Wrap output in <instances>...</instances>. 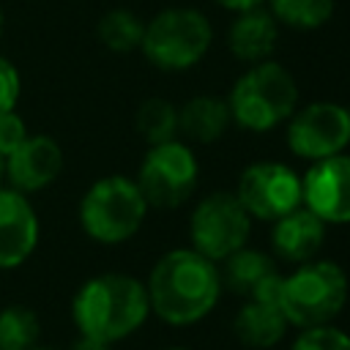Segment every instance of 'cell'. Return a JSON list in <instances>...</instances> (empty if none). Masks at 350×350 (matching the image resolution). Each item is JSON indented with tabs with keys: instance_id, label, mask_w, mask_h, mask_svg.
<instances>
[{
	"instance_id": "obj_1",
	"label": "cell",
	"mask_w": 350,
	"mask_h": 350,
	"mask_svg": "<svg viewBox=\"0 0 350 350\" xmlns=\"http://www.w3.org/2000/svg\"><path fill=\"white\" fill-rule=\"evenodd\" d=\"M150 312L175 328L200 323L221 295V276L213 260L194 249H172L150 268L145 282Z\"/></svg>"
},
{
	"instance_id": "obj_2",
	"label": "cell",
	"mask_w": 350,
	"mask_h": 350,
	"mask_svg": "<svg viewBox=\"0 0 350 350\" xmlns=\"http://www.w3.org/2000/svg\"><path fill=\"white\" fill-rule=\"evenodd\" d=\"M150 314L148 290L129 273H98L88 279L74 301L71 317L79 336L115 345L131 336Z\"/></svg>"
},
{
	"instance_id": "obj_3",
	"label": "cell",
	"mask_w": 350,
	"mask_h": 350,
	"mask_svg": "<svg viewBox=\"0 0 350 350\" xmlns=\"http://www.w3.org/2000/svg\"><path fill=\"white\" fill-rule=\"evenodd\" d=\"M298 104V85L293 74L273 60L246 68L227 98L230 118L246 131H268L287 120Z\"/></svg>"
},
{
	"instance_id": "obj_4",
	"label": "cell",
	"mask_w": 350,
	"mask_h": 350,
	"mask_svg": "<svg viewBox=\"0 0 350 350\" xmlns=\"http://www.w3.org/2000/svg\"><path fill=\"white\" fill-rule=\"evenodd\" d=\"M347 304V276L334 260L301 262L282 279L279 306L290 325L314 328L328 325Z\"/></svg>"
},
{
	"instance_id": "obj_5",
	"label": "cell",
	"mask_w": 350,
	"mask_h": 350,
	"mask_svg": "<svg viewBox=\"0 0 350 350\" xmlns=\"http://www.w3.org/2000/svg\"><path fill=\"white\" fill-rule=\"evenodd\" d=\"M148 202L126 175L98 178L79 200V224L98 243H123L145 221Z\"/></svg>"
},
{
	"instance_id": "obj_6",
	"label": "cell",
	"mask_w": 350,
	"mask_h": 350,
	"mask_svg": "<svg viewBox=\"0 0 350 350\" xmlns=\"http://www.w3.org/2000/svg\"><path fill=\"white\" fill-rule=\"evenodd\" d=\"M213 38L211 22L197 8H164L142 33V55L161 71H183L202 60Z\"/></svg>"
},
{
	"instance_id": "obj_7",
	"label": "cell",
	"mask_w": 350,
	"mask_h": 350,
	"mask_svg": "<svg viewBox=\"0 0 350 350\" xmlns=\"http://www.w3.org/2000/svg\"><path fill=\"white\" fill-rule=\"evenodd\" d=\"M200 164L189 145L170 139L161 145H150L145 153L139 172H137V189L142 191L148 208H178L183 205L194 186H197Z\"/></svg>"
},
{
	"instance_id": "obj_8",
	"label": "cell",
	"mask_w": 350,
	"mask_h": 350,
	"mask_svg": "<svg viewBox=\"0 0 350 350\" xmlns=\"http://www.w3.org/2000/svg\"><path fill=\"white\" fill-rule=\"evenodd\" d=\"M252 232V216L230 191H213L202 197L189 219L191 249L202 257L221 262L241 246Z\"/></svg>"
},
{
	"instance_id": "obj_9",
	"label": "cell",
	"mask_w": 350,
	"mask_h": 350,
	"mask_svg": "<svg viewBox=\"0 0 350 350\" xmlns=\"http://www.w3.org/2000/svg\"><path fill=\"white\" fill-rule=\"evenodd\" d=\"M235 197L252 219L276 221L301 205V175L282 161H257L241 172Z\"/></svg>"
},
{
	"instance_id": "obj_10",
	"label": "cell",
	"mask_w": 350,
	"mask_h": 350,
	"mask_svg": "<svg viewBox=\"0 0 350 350\" xmlns=\"http://www.w3.org/2000/svg\"><path fill=\"white\" fill-rule=\"evenodd\" d=\"M287 145L298 159L320 161L350 145V112L334 101H312L290 115Z\"/></svg>"
},
{
	"instance_id": "obj_11",
	"label": "cell",
	"mask_w": 350,
	"mask_h": 350,
	"mask_svg": "<svg viewBox=\"0 0 350 350\" xmlns=\"http://www.w3.org/2000/svg\"><path fill=\"white\" fill-rule=\"evenodd\" d=\"M301 202L323 224H350V156L312 161L301 178Z\"/></svg>"
},
{
	"instance_id": "obj_12",
	"label": "cell",
	"mask_w": 350,
	"mask_h": 350,
	"mask_svg": "<svg viewBox=\"0 0 350 350\" xmlns=\"http://www.w3.org/2000/svg\"><path fill=\"white\" fill-rule=\"evenodd\" d=\"M38 246V216L30 200L0 186V271L22 265Z\"/></svg>"
},
{
	"instance_id": "obj_13",
	"label": "cell",
	"mask_w": 350,
	"mask_h": 350,
	"mask_svg": "<svg viewBox=\"0 0 350 350\" xmlns=\"http://www.w3.org/2000/svg\"><path fill=\"white\" fill-rule=\"evenodd\" d=\"M63 170V150L46 134H27L25 142L5 156V178L11 189L30 194L49 186Z\"/></svg>"
},
{
	"instance_id": "obj_14",
	"label": "cell",
	"mask_w": 350,
	"mask_h": 350,
	"mask_svg": "<svg viewBox=\"0 0 350 350\" xmlns=\"http://www.w3.org/2000/svg\"><path fill=\"white\" fill-rule=\"evenodd\" d=\"M323 241H325V224L309 208L298 205L295 211H290L273 221L271 246H273L276 257L284 262L301 265V262L314 260Z\"/></svg>"
},
{
	"instance_id": "obj_15",
	"label": "cell",
	"mask_w": 350,
	"mask_h": 350,
	"mask_svg": "<svg viewBox=\"0 0 350 350\" xmlns=\"http://www.w3.org/2000/svg\"><path fill=\"white\" fill-rule=\"evenodd\" d=\"M276 38H279V25L273 14L254 5V8L238 11L227 33V46L238 60L262 63L276 49Z\"/></svg>"
},
{
	"instance_id": "obj_16",
	"label": "cell",
	"mask_w": 350,
	"mask_h": 350,
	"mask_svg": "<svg viewBox=\"0 0 350 350\" xmlns=\"http://www.w3.org/2000/svg\"><path fill=\"white\" fill-rule=\"evenodd\" d=\"M287 328H290V323H287L282 306L257 301V298H246V304L232 317L235 339L252 350H268V347L279 345L284 339Z\"/></svg>"
},
{
	"instance_id": "obj_17",
	"label": "cell",
	"mask_w": 350,
	"mask_h": 350,
	"mask_svg": "<svg viewBox=\"0 0 350 350\" xmlns=\"http://www.w3.org/2000/svg\"><path fill=\"white\" fill-rule=\"evenodd\" d=\"M230 109L227 101L213 98V96H197L189 98L180 109H178V131L189 139V142H200V145H211L216 142L227 126H230Z\"/></svg>"
},
{
	"instance_id": "obj_18",
	"label": "cell",
	"mask_w": 350,
	"mask_h": 350,
	"mask_svg": "<svg viewBox=\"0 0 350 350\" xmlns=\"http://www.w3.org/2000/svg\"><path fill=\"white\" fill-rule=\"evenodd\" d=\"M221 262H224V268L219 273L221 276V284L230 293L246 295V298L257 290V284L262 279H268L276 271V265H273V260L268 254H262L257 249H246V246H241L238 252H232Z\"/></svg>"
},
{
	"instance_id": "obj_19",
	"label": "cell",
	"mask_w": 350,
	"mask_h": 350,
	"mask_svg": "<svg viewBox=\"0 0 350 350\" xmlns=\"http://www.w3.org/2000/svg\"><path fill=\"white\" fill-rule=\"evenodd\" d=\"M142 33H145V22L126 11V8H115L107 11L98 19V38L109 52H131L139 49L142 44Z\"/></svg>"
},
{
	"instance_id": "obj_20",
	"label": "cell",
	"mask_w": 350,
	"mask_h": 350,
	"mask_svg": "<svg viewBox=\"0 0 350 350\" xmlns=\"http://www.w3.org/2000/svg\"><path fill=\"white\" fill-rule=\"evenodd\" d=\"M38 317L22 304L0 309V350H33L38 345Z\"/></svg>"
},
{
	"instance_id": "obj_21",
	"label": "cell",
	"mask_w": 350,
	"mask_h": 350,
	"mask_svg": "<svg viewBox=\"0 0 350 350\" xmlns=\"http://www.w3.org/2000/svg\"><path fill=\"white\" fill-rule=\"evenodd\" d=\"M137 131L148 145H161L178 134V109L167 98H148L137 109Z\"/></svg>"
},
{
	"instance_id": "obj_22",
	"label": "cell",
	"mask_w": 350,
	"mask_h": 350,
	"mask_svg": "<svg viewBox=\"0 0 350 350\" xmlns=\"http://www.w3.org/2000/svg\"><path fill=\"white\" fill-rule=\"evenodd\" d=\"M271 14L287 27L314 30L331 19L334 0H271Z\"/></svg>"
},
{
	"instance_id": "obj_23",
	"label": "cell",
	"mask_w": 350,
	"mask_h": 350,
	"mask_svg": "<svg viewBox=\"0 0 350 350\" xmlns=\"http://www.w3.org/2000/svg\"><path fill=\"white\" fill-rule=\"evenodd\" d=\"M290 350H350V334L336 325H314L301 328Z\"/></svg>"
},
{
	"instance_id": "obj_24",
	"label": "cell",
	"mask_w": 350,
	"mask_h": 350,
	"mask_svg": "<svg viewBox=\"0 0 350 350\" xmlns=\"http://www.w3.org/2000/svg\"><path fill=\"white\" fill-rule=\"evenodd\" d=\"M25 137H27L25 120H22L14 109L0 112V156L5 159L8 153H14V150L25 142Z\"/></svg>"
},
{
	"instance_id": "obj_25",
	"label": "cell",
	"mask_w": 350,
	"mask_h": 350,
	"mask_svg": "<svg viewBox=\"0 0 350 350\" xmlns=\"http://www.w3.org/2000/svg\"><path fill=\"white\" fill-rule=\"evenodd\" d=\"M19 90H22V79H19L16 66L0 55V112H8L16 107Z\"/></svg>"
},
{
	"instance_id": "obj_26",
	"label": "cell",
	"mask_w": 350,
	"mask_h": 350,
	"mask_svg": "<svg viewBox=\"0 0 350 350\" xmlns=\"http://www.w3.org/2000/svg\"><path fill=\"white\" fill-rule=\"evenodd\" d=\"M68 350H112V345L107 342H98V339H88V336H79Z\"/></svg>"
},
{
	"instance_id": "obj_27",
	"label": "cell",
	"mask_w": 350,
	"mask_h": 350,
	"mask_svg": "<svg viewBox=\"0 0 350 350\" xmlns=\"http://www.w3.org/2000/svg\"><path fill=\"white\" fill-rule=\"evenodd\" d=\"M219 5H224V8H230V11H246V8H254V5H260L262 0H216Z\"/></svg>"
},
{
	"instance_id": "obj_28",
	"label": "cell",
	"mask_w": 350,
	"mask_h": 350,
	"mask_svg": "<svg viewBox=\"0 0 350 350\" xmlns=\"http://www.w3.org/2000/svg\"><path fill=\"white\" fill-rule=\"evenodd\" d=\"M3 178H5V159L0 156V180H3Z\"/></svg>"
},
{
	"instance_id": "obj_29",
	"label": "cell",
	"mask_w": 350,
	"mask_h": 350,
	"mask_svg": "<svg viewBox=\"0 0 350 350\" xmlns=\"http://www.w3.org/2000/svg\"><path fill=\"white\" fill-rule=\"evenodd\" d=\"M3 25H5V14H3V5H0V36H3Z\"/></svg>"
},
{
	"instance_id": "obj_30",
	"label": "cell",
	"mask_w": 350,
	"mask_h": 350,
	"mask_svg": "<svg viewBox=\"0 0 350 350\" xmlns=\"http://www.w3.org/2000/svg\"><path fill=\"white\" fill-rule=\"evenodd\" d=\"M33 350H55V347H38V345H36V347H33Z\"/></svg>"
},
{
	"instance_id": "obj_31",
	"label": "cell",
	"mask_w": 350,
	"mask_h": 350,
	"mask_svg": "<svg viewBox=\"0 0 350 350\" xmlns=\"http://www.w3.org/2000/svg\"><path fill=\"white\" fill-rule=\"evenodd\" d=\"M167 350H186V347H167Z\"/></svg>"
}]
</instances>
